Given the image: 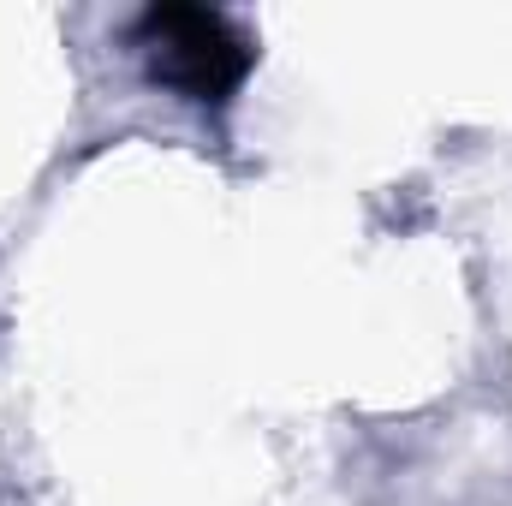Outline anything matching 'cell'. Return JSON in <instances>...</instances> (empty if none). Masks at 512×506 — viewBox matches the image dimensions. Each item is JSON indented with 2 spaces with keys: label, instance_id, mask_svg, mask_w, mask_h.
<instances>
[{
  "label": "cell",
  "instance_id": "1",
  "mask_svg": "<svg viewBox=\"0 0 512 506\" xmlns=\"http://www.w3.org/2000/svg\"><path fill=\"white\" fill-rule=\"evenodd\" d=\"M137 48L155 84L203 108H221L256 60L251 36L227 12H209V6H149L137 18Z\"/></svg>",
  "mask_w": 512,
  "mask_h": 506
}]
</instances>
